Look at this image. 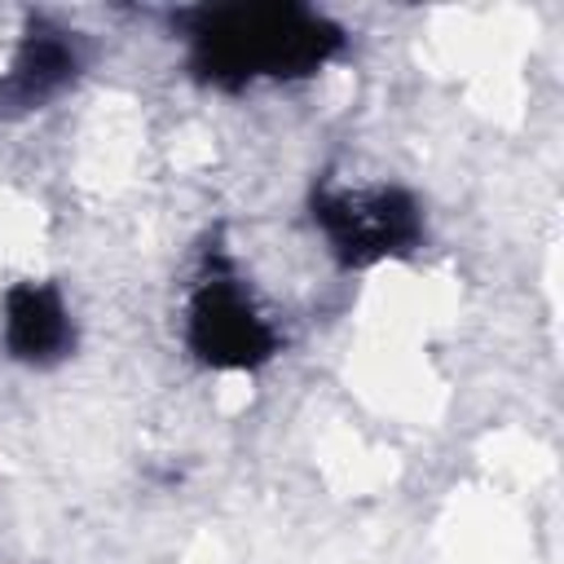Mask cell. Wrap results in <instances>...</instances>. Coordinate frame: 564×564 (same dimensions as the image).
<instances>
[{"label": "cell", "mask_w": 564, "mask_h": 564, "mask_svg": "<svg viewBox=\"0 0 564 564\" xmlns=\"http://www.w3.org/2000/svg\"><path fill=\"white\" fill-rule=\"evenodd\" d=\"M189 66L216 88L251 79H295L326 66L344 35L304 4H229L203 9L189 26Z\"/></svg>", "instance_id": "cell-1"}, {"label": "cell", "mask_w": 564, "mask_h": 564, "mask_svg": "<svg viewBox=\"0 0 564 564\" xmlns=\"http://www.w3.org/2000/svg\"><path fill=\"white\" fill-rule=\"evenodd\" d=\"M313 220L322 225L330 251L348 269H370L388 256H405L423 238V212L397 185H322L313 194Z\"/></svg>", "instance_id": "cell-2"}, {"label": "cell", "mask_w": 564, "mask_h": 564, "mask_svg": "<svg viewBox=\"0 0 564 564\" xmlns=\"http://www.w3.org/2000/svg\"><path fill=\"white\" fill-rule=\"evenodd\" d=\"M185 344L203 366L216 370H256L278 352L273 326L260 317V308L225 269V260H212V273L194 286Z\"/></svg>", "instance_id": "cell-3"}, {"label": "cell", "mask_w": 564, "mask_h": 564, "mask_svg": "<svg viewBox=\"0 0 564 564\" xmlns=\"http://www.w3.org/2000/svg\"><path fill=\"white\" fill-rule=\"evenodd\" d=\"M4 344L18 361H31V366H48L70 352L75 326H70V313H66L57 286L18 282L4 295Z\"/></svg>", "instance_id": "cell-4"}, {"label": "cell", "mask_w": 564, "mask_h": 564, "mask_svg": "<svg viewBox=\"0 0 564 564\" xmlns=\"http://www.w3.org/2000/svg\"><path fill=\"white\" fill-rule=\"evenodd\" d=\"M75 66H79L75 48L62 40V31L35 22L13 53V66L0 84V101L9 110H31V106L48 101L53 93H62L75 79Z\"/></svg>", "instance_id": "cell-5"}]
</instances>
